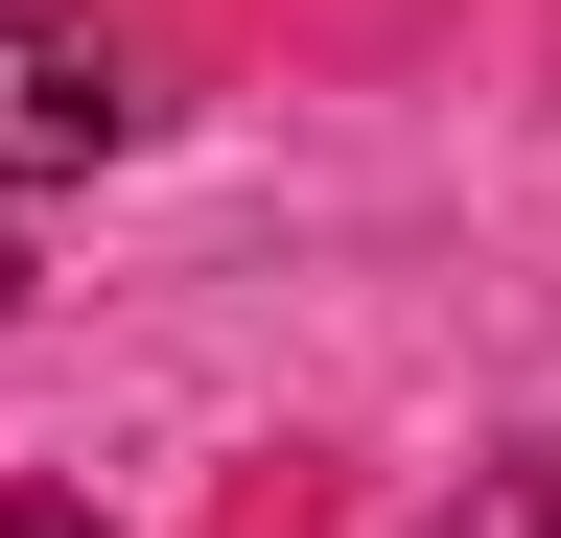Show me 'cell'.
<instances>
[{
    "label": "cell",
    "instance_id": "6da1fadb",
    "mask_svg": "<svg viewBox=\"0 0 561 538\" xmlns=\"http://www.w3.org/2000/svg\"><path fill=\"white\" fill-rule=\"evenodd\" d=\"M140 141V71L94 24H24V0H0V187H70V164H117Z\"/></svg>",
    "mask_w": 561,
    "mask_h": 538
},
{
    "label": "cell",
    "instance_id": "3957f363",
    "mask_svg": "<svg viewBox=\"0 0 561 538\" xmlns=\"http://www.w3.org/2000/svg\"><path fill=\"white\" fill-rule=\"evenodd\" d=\"M538 538H561V445H538Z\"/></svg>",
    "mask_w": 561,
    "mask_h": 538
},
{
    "label": "cell",
    "instance_id": "277c9868",
    "mask_svg": "<svg viewBox=\"0 0 561 538\" xmlns=\"http://www.w3.org/2000/svg\"><path fill=\"white\" fill-rule=\"evenodd\" d=\"M0 305H24V257H0Z\"/></svg>",
    "mask_w": 561,
    "mask_h": 538
},
{
    "label": "cell",
    "instance_id": "7a4b0ae2",
    "mask_svg": "<svg viewBox=\"0 0 561 538\" xmlns=\"http://www.w3.org/2000/svg\"><path fill=\"white\" fill-rule=\"evenodd\" d=\"M0 538H94V515H70V492H0Z\"/></svg>",
    "mask_w": 561,
    "mask_h": 538
}]
</instances>
